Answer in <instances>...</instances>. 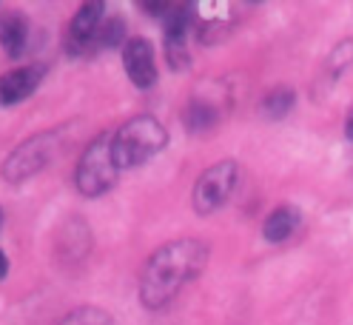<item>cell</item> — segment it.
Wrapping results in <instances>:
<instances>
[{"instance_id": "cell-1", "label": "cell", "mask_w": 353, "mask_h": 325, "mask_svg": "<svg viewBox=\"0 0 353 325\" xmlns=\"http://www.w3.org/2000/svg\"><path fill=\"white\" fill-rule=\"evenodd\" d=\"M208 263V246L203 240H174L157 248L140 274V302L145 308H163L191 279L203 274Z\"/></svg>"}, {"instance_id": "cell-2", "label": "cell", "mask_w": 353, "mask_h": 325, "mask_svg": "<svg viewBox=\"0 0 353 325\" xmlns=\"http://www.w3.org/2000/svg\"><path fill=\"white\" fill-rule=\"evenodd\" d=\"M165 143H168V135H165L163 123L151 115H137V117L125 120L117 128V135L112 137L114 160H117L120 171L151 160L157 151L165 148Z\"/></svg>"}, {"instance_id": "cell-3", "label": "cell", "mask_w": 353, "mask_h": 325, "mask_svg": "<svg viewBox=\"0 0 353 325\" xmlns=\"http://www.w3.org/2000/svg\"><path fill=\"white\" fill-rule=\"evenodd\" d=\"M117 175H120V166L114 160L112 137L100 135L80 155V163L74 168V186L85 197H100V194H105L117 183Z\"/></svg>"}, {"instance_id": "cell-4", "label": "cell", "mask_w": 353, "mask_h": 325, "mask_svg": "<svg viewBox=\"0 0 353 325\" xmlns=\"http://www.w3.org/2000/svg\"><path fill=\"white\" fill-rule=\"evenodd\" d=\"M63 137L57 132H40L29 140L20 143L3 163V177L9 183H23L29 177H34L37 171H43L49 166V160L57 155Z\"/></svg>"}, {"instance_id": "cell-5", "label": "cell", "mask_w": 353, "mask_h": 325, "mask_svg": "<svg viewBox=\"0 0 353 325\" xmlns=\"http://www.w3.org/2000/svg\"><path fill=\"white\" fill-rule=\"evenodd\" d=\"M236 177H239V166L234 160H219L208 166L194 186V208L200 214L216 211L234 194Z\"/></svg>"}, {"instance_id": "cell-6", "label": "cell", "mask_w": 353, "mask_h": 325, "mask_svg": "<svg viewBox=\"0 0 353 325\" xmlns=\"http://www.w3.org/2000/svg\"><path fill=\"white\" fill-rule=\"evenodd\" d=\"M191 29H194V20L185 6L165 12L163 40H165V60L174 72H183L191 66Z\"/></svg>"}, {"instance_id": "cell-7", "label": "cell", "mask_w": 353, "mask_h": 325, "mask_svg": "<svg viewBox=\"0 0 353 325\" xmlns=\"http://www.w3.org/2000/svg\"><path fill=\"white\" fill-rule=\"evenodd\" d=\"M123 66L137 89H148L157 83V60L145 37H131L123 43Z\"/></svg>"}, {"instance_id": "cell-8", "label": "cell", "mask_w": 353, "mask_h": 325, "mask_svg": "<svg viewBox=\"0 0 353 325\" xmlns=\"http://www.w3.org/2000/svg\"><path fill=\"white\" fill-rule=\"evenodd\" d=\"M103 12L105 6L100 3V0H88V3H83L74 17L69 29H65V49H69V55H80L88 43H92L103 26Z\"/></svg>"}, {"instance_id": "cell-9", "label": "cell", "mask_w": 353, "mask_h": 325, "mask_svg": "<svg viewBox=\"0 0 353 325\" xmlns=\"http://www.w3.org/2000/svg\"><path fill=\"white\" fill-rule=\"evenodd\" d=\"M46 77V66L34 63V66H20L6 75H0V106H14L37 92L40 80Z\"/></svg>"}, {"instance_id": "cell-10", "label": "cell", "mask_w": 353, "mask_h": 325, "mask_svg": "<svg viewBox=\"0 0 353 325\" xmlns=\"http://www.w3.org/2000/svg\"><path fill=\"white\" fill-rule=\"evenodd\" d=\"M302 226V214L296 206H276L268 217H265V223H262V234H265V240L268 243H285L288 237L296 234V228Z\"/></svg>"}, {"instance_id": "cell-11", "label": "cell", "mask_w": 353, "mask_h": 325, "mask_svg": "<svg viewBox=\"0 0 353 325\" xmlns=\"http://www.w3.org/2000/svg\"><path fill=\"white\" fill-rule=\"evenodd\" d=\"M26 40H29V20L20 14V12H9L0 17V46L9 57L23 55L26 49Z\"/></svg>"}, {"instance_id": "cell-12", "label": "cell", "mask_w": 353, "mask_h": 325, "mask_svg": "<svg viewBox=\"0 0 353 325\" xmlns=\"http://www.w3.org/2000/svg\"><path fill=\"white\" fill-rule=\"evenodd\" d=\"M294 103H296V95H294L291 86H276V89L265 92V97L259 100V112L268 120H279L291 112Z\"/></svg>"}, {"instance_id": "cell-13", "label": "cell", "mask_w": 353, "mask_h": 325, "mask_svg": "<svg viewBox=\"0 0 353 325\" xmlns=\"http://www.w3.org/2000/svg\"><path fill=\"white\" fill-rule=\"evenodd\" d=\"M216 123V106L203 100V97H196L188 103L185 108V128L194 135H200V132H208V128Z\"/></svg>"}, {"instance_id": "cell-14", "label": "cell", "mask_w": 353, "mask_h": 325, "mask_svg": "<svg viewBox=\"0 0 353 325\" xmlns=\"http://www.w3.org/2000/svg\"><path fill=\"white\" fill-rule=\"evenodd\" d=\"M60 325H114V322L108 311L94 308V306H83V308H74L72 314H65L60 319Z\"/></svg>"}, {"instance_id": "cell-15", "label": "cell", "mask_w": 353, "mask_h": 325, "mask_svg": "<svg viewBox=\"0 0 353 325\" xmlns=\"http://www.w3.org/2000/svg\"><path fill=\"white\" fill-rule=\"evenodd\" d=\"M97 40H100V46H105V49L123 46V23H120L117 17L105 20V23L100 26V32H97Z\"/></svg>"}, {"instance_id": "cell-16", "label": "cell", "mask_w": 353, "mask_h": 325, "mask_svg": "<svg viewBox=\"0 0 353 325\" xmlns=\"http://www.w3.org/2000/svg\"><path fill=\"white\" fill-rule=\"evenodd\" d=\"M347 66H353V40H342L330 55V69L334 72H342Z\"/></svg>"}, {"instance_id": "cell-17", "label": "cell", "mask_w": 353, "mask_h": 325, "mask_svg": "<svg viewBox=\"0 0 353 325\" xmlns=\"http://www.w3.org/2000/svg\"><path fill=\"white\" fill-rule=\"evenodd\" d=\"M345 137H347V140H353V103H350V108H347V120H345Z\"/></svg>"}, {"instance_id": "cell-18", "label": "cell", "mask_w": 353, "mask_h": 325, "mask_svg": "<svg viewBox=\"0 0 353 325\" xmlns=\"http://www.w3.org/2000/svg\"><path fill=\"white\" fill-rule=\"evenodd\" d=\"M6 271H9V259H6V254L0 251V279L6 277Z\"/></svg>"}, {"instance_id": "cell-19", "label": "cell", "mask_w": 353, "mask_h": 325, "mask_svg": "<svg viewBox=\"0 0 353 325\" xmlns=\"http://www.w3.org/2000/svg\"><path fill=\"white\" fill-rule=\"evenodd\" d=\"M0 223H3V211H0Z\"/></svg>"}]
</instances>
